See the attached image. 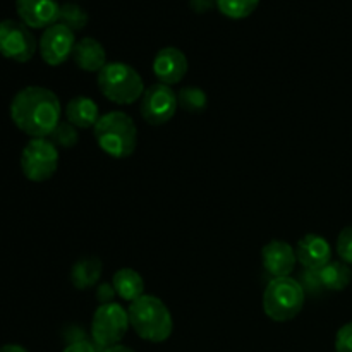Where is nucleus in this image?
<instances>
[{"instance_id": "obj_16", "label": "nucleus", "mask_w": 352, "mask_h": 352, "mask_svg": "<svg viewBox=\"0 0 352 352\" xmlns=\"http://www.w3.org/2000/svg\"><path fill=\"white\" fill-rule=\"evenodd\" d=\"M72 60L81 71L98 74L109 62H107V52L98 40L91 36H85L76 41L72 50Z\"/></svg>"}, {"instance_id": "obj_6", "label": "nucleus", "mask_w": 352, "mask_h": 352, "mask_svg": "<svg viewBox=\"0 0 352 352\" xmlns=\"http://www.w3.org/2000/svg\"><path fill=\"white\" fill-rule=\"evenodd\" d=\"M131 329L129 313L120 302H107L95 309L91 318V337L102 349L120 344Z\"/></svg>"}, {"instance_id": "obj_27", "label": "nucleus", "mask_w": 352, "mask_h": 352, "mask_svg": "<svg viewBox=\"0 0 352 352\" xmlns=\"http://www.w3.org/2000/svg\"><path fill=\"white\" fill-rule=\"evenodd\" d=\"M98 301L100 305H107V302H112L113 301V296H116V291H113L112 284H103L98 287Z\"/></svg>"}, {"instance_id": "obj_18", "label": "nucleus", "mask_w": 352, "mask_h": 352, "mask_svg": "<svg viewBox=\"0 0 352 352\" xmlns=\"http://www.w3.org/2000/svg\"><path fill=\"white\" fill-rule=\"evenodd\" d=\"M103 274V263L98 256L81 258L71 268V282L78 291H89L96 287Z\"/></svg>"}, {"instance_id": "obj_22", "label": "nucleus", "mask_w": 352, "mask_h": 352, "mask_svg": "<svg viewBox=\"0 0 352 352\" xmlns=\"http://www.w3.org/2000/svg\"><path fill=\"white\" fill-rule=\"evenodd\" d=\"M89 17L88 12L82 9L81 6L74 2H65L60 6V12H58V23L67 26L69 30L78 33V31L85 30L86 24H88Z\"/></svg>"}, {"instance_id": "obj_29", "label": "nucleus", "mask_w": 352, "mask_h": 352, "mask_svg": "<svg viewBox=\"0 0 352 352\" xmlns=\"http://www.w3.org/2000/svg\"><path fill=\"white\" fill-rule=\"evenodd\" d=\"M0 352H28L23 346H17V344H7V346L0 347Z\"/></svg>"}, {"instance_id": "obj_26", "label": "nucleus", "mask_w": 352, "mask_h": 352, "mask_svg": "<svg viewBox=\"0 0 352 352\" xmlns=\"http://www.w3.org/2000/svg\"><path fill=\"white\" fill-rule=\"evenodd\" d=\"M189 7H191L195 12L205 14L210 12L212 9H215L217 0H189Z\"/></svg>"}, {"instance_id": "obj_19", "label": "nucleus", "mask_w": 352, "mask_h": 352, "mask_svg": "<svg viewBox=\"0 0 352 352\" xmlns=\"http://www.w3.org/2000/svg\"><path fill=\"white\" fill-rule=\"evenodd\" d=\"M112 287L117 298L127 301L129 305L144 296V280L140 272H136L134 268L117 270L112 277Z\"/></svg>"}, {"instance_id": "obj_30", "label": "nucleus", "mask_w": 352, "mask_h": 352, "mask_svg": "<svg viewBox=\"0 0 352 352\" xmlns=\"http://www.w3.org/2000/svg\"><path fill=\"white\" fill-rule=\"evenodd\" d=\"M103 352H136V351H133L131 347L122 346V344H117V346L107 347V349H103Z\"/></svg>"}, {"instance_id": "obj_5", "label": "nucleus", "mask_w": 352, "mask_h": 352, "mask_svg": "<svg viewBox=\"0 0 352 352\" xmlns=\"http://www.w3.org/2000/svg\"><path fill=\"white\" fill-rule=\"evenodd\" d=\"M306 302L305 285L292 277L272 278L263 292V311L270 320L285 323L301 315Z\"/></svg>"}, {"instance_id": "obj_13", "label": "nucleus", "mask_w": 352, "mask_h": 352, "mask_svg": "<svg viewBox=\"0 0 352 352\" xmlns=\"http://www.w3.org/2000/svg\"><path fill=\"white\" fill-rule=\"evenodd\" d=\"M261 265H263L265 272L272 275V278L291 277L298 265L296 248L280 239L270 241L261 250Z\"/></svg>"}, {"instance_id": "obj_9", "label": "nucleus", "mask_w": 352, "mask_h": 352, "mask_svg": "<svg viewBox=\"0 0 352 352\" xmlns=\"http://www.w3.org/2000/svg\"><path fill=\"white\" fill-rule=\"evenodd\" d=\"M177 109V93L170 86L162 85V82L148 86L141 96V117L151 126H164L170 122Z\"/></svg>"}, {"instance_id": "obj_4", "label": "nucleus", "mask_w": 352, "mask_h": 352, "mask_svg": "<svg viewBox=\"0 0 352 352\" xmlns=\"http://www.w3.org/2000/svg\"><path fill=\"white\" fill-rule=\"evenodd\" d=\"M102 95L116 105H133L144 93V81L140 72L126 62H109L96 74Z\"/></svg>"}, {"instance_id": "obj_28", "label": "nucleus", "mask_w": 352, "mask_h": 352, "mask_svg": "<svg viewBox=\"0 0 352 352\" xmlns=\"http://www.w3.org/2000/svg\"><path fill=\"white\" fill-rule=\"evenodd\" d=\"M62 352H96V349L93 344L86 342V340H76V342L69 344Z\"/></svg>"}, {"instance_id": "obj_8", "label": "nucleus", "mask_w": 352, "mask_h": 352, "mask_svg": "<svg viewBox=\"0 0 352 352\" xmlns=\"http://www.w3.org/2000/svg\"><path fill=\"white\" fill-rule=\"evenodd\" d=\"M36 38L21 21H0V55L9 60L30 62L36 54Z\"/></svg>"}, {"instance_id": "obj_12", "label": "nucleus", "mask_w": 352, "mask_h": 352, "mask_svg": "<svg viewBox=\"0 0 352 352\" xmlns=\"http://www.w3.org/2000/svg\"><path fill=\"white\" fill-rule=\"evenodd\" d=\"M16 12L30 30H47L58 23L60 3L57 0H16Z\"/></svg>"}, {"instance_id": "obj_24", "label": "nucleus", "mask_w": 352, "mask_h": 352, "mask_svg": "<svg viewBox=\"0 0 352 352\" xmlns=\"http://www.w3.org/2000/svg\"><path fill=\"white\" fill-rule=\"evenodd\" d=\"M336 251L344 263L352 265V226L344 227L340 230L336 243Z\"/></svg>"}, {"instance_id": "obj_20", "label": "nucleus", "mask_w": 352, "mask_h": 352, "mask_svg": "<svg viewBox=\"0 0 352 352\" xmlns=\"http://www.w3.org/2000/svg\"><path fill=\"white\" fill-rule=\"evenodd\" d=\"M179 109L189 113H201L208 107V96L198 86H186L177 93Z\"/></svg>"}, {"instance_id": "obj_17", "label": "nucleus", "mask_w": 352, "mask_h": 352, "mask_svg": "<svg viewBox=\"0 0 352 352\" xmlns=\"http://www.w3.org/2000/svg\"><path fill=\"white\" fill-rule=\"evenodd\" d=\"M64 117L78 129H93L100 119L98 105L86 95H78L64 107Z\"/></svg>"}, {"instance_id": "obj_2", "label": "nucleus", "mask_w": 352, "mask_h": 352, "mask_svg": "<svg viewBox=\"0 0 352 352\" xmlns=\"http://www.w3.org/2000/svg\"><path fill=\"white\" fill-rule=\"evenodd\" d=\"M93 136L100 150L117 160L131 157L136 151L138 126L133 117L122 110H112L100 116L93 127Z\"/></svg>"}, {"instance_id": "obj_14", "label": "nucleus", "mask_w": 352, "mask_h": 352, "mask_svg": "<svg viewBox=\"0 0 352 352\" xmlns=\"http://www.w3.org/2000/svg\"><path fill=\"white\" fill-rule=\"evenodd\" d=\"M296 258L306 272H316L332 261V246L320 234H306L296 244Z\"/></svg>"}, {"instance_id": "obj_10", "label": "nucleus", "mask_w": 352, "mask_h": 352, "mask_svg": "<svg viewBox=\"0 0 352 352\" xmlns=\"http://www.w3.org/2000/svg\"><path fill=\"white\" fill-rule=\"evenodd\" d=\"M76 33L69 30L67 26L60 23L52 24L50 28L43 30L40 38L41 60L50 67H57L67 62V58L72 57V50L76 45Z\"/></svg>"}, {"instance_id": "obj_7", "label": "nucleus", "mask_w": 352, "mask_h": 352, "mask_svg": "<svg viewBox=\"0 0 352 352\" xmlns=\"http://www.w3.org/2000/svg\"><path fill=\"white\" fill-rule=\"evenodd\" d=\"M57 146L48 138H33L21 153V170L31 182H45L55 175L58 168Z\"/></svg>"}, {"instance_id": "obj_3", "label": "nucleus", "mask_w": 352, "mask_h": 352, "mask_svg": "<svg viewBox=\"0 0 352 352\" xmlns=\"http://www.w3.org/2000/svg\"><path fill=\"white\" fill-rule=\"evenodd\" d=\"M127 313H129L131 329L136 332L140 339L160 344L172 336L174 320H172L170 309L157 296H141L140 299L131 302Z\"/></svg>"}, {"instance_id": "obj_23", "label": "nucleus", "mask_w": 352, "mask_h": 352, "mask_svg": "<svg viewBox=\"0 0 352 352\" xmlns=\"http://www.w3.org/2000/svg\"><path fill=\"white\" fill-rule=\"evenodd\" d=\"M48 140L57 148L71 150V148H74L79 143V129L72 126L71 122H67V120H60L58 126L54 129V133L48 136Z\"/></svg>"}, {"instance_id": "obj_21", "label": "nucleus", "mask_w": 352, "mask_h": 352, "mask_svg": "<svg viewBox=\"0 0 352 352\" xmlns=\"http://www.w3.org/2000/svg\"><path fill=\"white\" fill-rule=\"evenodd\" d=\"M260 6V0H217V9L234 21L246 19Z\"/></svg>"}, {"instance_id": "obj_25", "label": "nucleus", "mask_w": 352, "mask_h": 352, "mask_svg": "<svg viewBox=\"0 0 352 352\" xmlns=\"http://www.w3.org/2000/svg\"><path fill=\"white\" fill-rule=\"evenodd\" d=\"M336 352H352V322L340 327L337 332Z\"/></svg>"}, {"instance_id": "obj_1", "label": "nucleus", "mask_w": 352, "mask_h": 352, "mask_svg": "<svg viewBox=\"0 0 352 352\" xmlns=\"http://www.w3.org/2000/svg\"><path fill=\"white\" fill-rule=\"evenodd\" d=\"M62 103L52 89L26 86L10 102V119L26 136L48 138L62 120Z\"/></svg>"}, {"instance_id": "obj_15", "label": "nucleus", "mask_w": 352, "mask_h": 352, "mask_svg": "<svg viewBox=\"0 0 352 352\" xmlns=\"http://www.w3.org/2000/svg\"><path fill=\"white\" fill-rule=\"evenodd\" d=\"M313 285H318L323 291L340 292L347 289L352 282L351 265L342 260H332L325 267L316 272H306Z\"/></svg>"}, {"instance_id": "obj_11", "label": "nucleus", "mask_w": 352, "mask_h": 352, "mask_svg": "<svg viewBox=\"0 0 352 352\" xmlns=\"http://www.w3.org/2000/svg\"><path fill=\"white\" fill-rule=\"evenodd\" d=\"M153 74L158 79V82L167 86L179 85L188 74V57L184 52L177 47H165L157 52L153 58Z\"/></svg>"}]
</instances>
